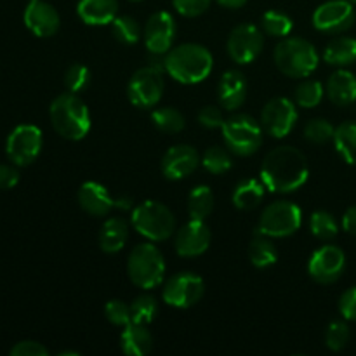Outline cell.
Wrapping results in <instances>:
<instances>
[{
  "label": "cell",
  "mask_w": 356,
  "mask_h": 356,
  "mask_svg": "<svg viewBox=\"0 0 356 356\" xmlns=\"http://www.w3.org/2000/svg\"><path fill=\"white\" fill-rule=\"evenodd\" d=\"M309 167L305 153L294 146H278L264 156L261 181L273 193H292L308 181Z\"/></svg>",
  "instance_id": "obj_1"
},
{
  "label": "cell",
  "mask_w": 356,
  "mask_h": 356,
  "mask_svg": "<svg viewBox=\"0 0 356 356\" xmlns=\"http://www.w3.org/2000/svg\"><path fill=\"white\" fill-rule=\"evenodd\" d=\"M214 58L200 44H181L165 54V72L184 86L200 83L211 75Z\"/></svg>",
  "instance_id": "obj_2"
},
{
  "label": "cell",
  "mask_w": 356,
  "mask_h": 356,
  "mask_svg": "<svg viewBox=\"0 0 356 356\" xmlns=\"http://www.w3.org/2000/svg\"><path fill=\"white\" fill-rule=\"evenodd\" d=\"M49 117L54 131L70 141H80L90 131V113L82 97L75 92L59 94L49 108Z\"/></svg>",
  "instance_id": "obj_3"
},
{
  "label": "cell",
  "mask_w": 356,
  "mask_h": 356,
  "mask_svg": "<svg viewBox=\"0 0 356 356\" xmlns=\"http://www.w3.org/2000/svg\"><path fill=\"white\" fill-rule=\"evenodd\" d=\"M275 65L291 79H306L318 66V52L312 42L301 37L282 38L275 47Z\"/></svg>",
  "instance_id": "obj_4"
},
{
  "label": "cell",
  "mask_w": 356,
  "mask_h": 356,
  "mask_svg": "<svg viewBox=\"0 0 356 356\" xmlns=\"http://www.w3.org/2000/svg\"><path fill=\"white\" fill-rule=\"evenodd\" d=\"M127 275L132 284L145 291L159 287L165 275L162 252L152 242L136 245L127 257Z\"/></svg>",
  "instance_id": "obj_5"
},
{
  "label": "cell",
  "mask_w": 356,
  "mask_h": 356,
  "mask_svg": "<svg viewBox=\"0 0 356 356\" xmlns=\"http://www.w3.org/2000/svg\"><path fill=\"white\" fill-rule=\"evenodd\" d=\"M131 222L136 232L149 242H163L176 232V218L169 207L155 200H146L132 211Z\"/></svg>",
  "instance_id": "obj_6"
},
{
  "label": "cell",
  "mask_w": 356,
  "mask_h": 356,
  "mask_svg": "<svg viewBox=\"0 0 356 356\" xmlns=\"http://www.w3.org/2000/svg\"><path fill=\"white\" fill-rule=\"evenodd\" d=\"M221 129L226 148L236 156L254 155L263 145V125L250 115H233Z\"/></svg>",
  "instance_id": "obj_7"
},
{
  "label": "cell",
  "mask_w": 356,
  "mask_h": 356,
  "mask_svg": "<svg viewBox=\"0 0 356 356\" xmlns=\"http://www.w3.org/2000/svg\"><path fill=\"white\" fill-rule=\"evenodd\" d=\"M301 221L302 214L298 205L287 200H278L264 207L256 232L270 238H285L301 228Z\"/></svg>",
  "instance_id": "obj_8"
},
{
  "label": "cell",
  "mask_w": 356,
  "mask_h": 356,
  "mask_svg": "<svg viewBox=\"0 0 356 356\" xmlns=\"http://www.w3.org/2000/svg\"><path fill=\"white\" fill-rule=\"evenodd\" d=\"M163 89H165L163 72L148 65L145 68H139L131 76L127 86V96L136 108L149 110L160 103Z\"/></svg>",
  "instance_id": "obj_9"
},
{
  "label": "cell",
  "mask_w": 356,
  "mask_h": 356,
  "mask_svg": "<svg viewBox=\"0 0 356 356\" xmlns=\"http://www.w3.org/2000/svg\"><path fill=\"white\" fill-rule=\"evenodd\" d=\"M42 152V131L35 125H17L9 134L6 153L14 165L26 167L37 160Z\"/></svg>",
  "instance_id": "obj_10"
},
{
  "label": "cell",
  "mask_w": 356,
  "mask_h": 356,
  "mask_svg": "<svg viewBox=\"0 0 356 356\" xmlns=\"http://www.w3.org/2000/svg\"><path fill=\"white\" fill-rule=\"evenodd\" d=\"M204 280L191 271H183L165 282L162 296L163 301L172 308L186 309L197 305L204 298Z\"/></svg>",
  "instance_id": "obj_11"
},
{
  "label": "cell",
  "mask_w": 356,
  "mask_h": 356,
  "mask_svg": "<svg viewBox=\"0 0 356 356\" xmlns=\"http://www.w3.org/2000/svg\"><path fill=\"white\" fill-rule=\"evenodd\" d=\"M356 14L350 0H329L313 13V26L327 35H341L355 24Z\"/></svg>",
  "instance_id": "obj_12"
},
{
  "label": "cell",
  "mask_w": 356,
  "mask_h": 356,
  "mask_svg": "<svg viewBox=\"0 0 356 356\" xmlns=\"http://www.w3.org/2000/svg\"><path fill=\"white\" fill-rule=\"evenodd\" d=\"M264 38L263 33L257 26L249 23L238 24L229 33L228 42H226V51L229 58L238 65H249L259 58L263 51Z\"/></svg>",
  "instance_id": "obj_13"
},
{
  "label": "cell",
  "mask_w": 356,
  "mask_h": 356,
  "mask_svg": "<svg viewBox=\"0 0 356 356\" xmlns=\"http://www.w3.org/2000/svg\"><path fill=\"white\" fill-rule=\"evenodd\" d=\"M298 124L296 104L287 97H273L261 111V125L271 138L282 139L292 132Z\"/></svg>",
  "instance_id": "obj_14"
},
{
  "label": "cell",
  "mask_w": 356,
  "mask_h": 356,
  "mask_svg": "<svg viewBox=\"0 0 356 356\" xmlns=\"http://www.w3.org/2000/svg\"><path fill=\"white\" fill-rule=\"evenodd\" d=\"M346 268V254L337 245H323L309 257L308 273L316 284L329 285L339 280Z\"/></svg>",
  "instance_id": "obj_15"
},
{
  "label": "cell",
  "mask_w": 356,
  "mask_h": 356,
  "mask_svg": "<svg viewBox=\"0 0 356 356\" xmlns=\"http://www.w3.org/2000/svg\"><path fill=\"white\" fill-rule=\"evenodd\" d=\"M145 44L148 52L153 54H167L172 49L176 37V19L165 10L152 14L145 26Z\"/></svg>",
  "instance_id": "obj_16"
},
{
  "label": "cell",
  "mask_w": 356,
  "mask_h": 356,
  "mask_svg": "<svg viewBox=\"0 0 356 356\" xmlns=\"http://www.w3.org/2000/svg\"><path fill=\"white\" fill-rule=\"evenodd\" d=\"M200 155L193 146L177 145L167 149L162 159V174L170 181H179L190 176L200 165Z\"/></svg>",
  "instance_id": "obj_17"
},
{
  "label": "cell",
  "mask_w": 356,
  "mask_h": 356,
  "mask_svg": "<svg viewBox=\"0 0 356 356\" xmlns=\"http://www.w3.org/2000/svg\"><path fill=\"white\" fill-rule=\"evenodd\" d=\"M211 238V229L204 221L190 219V222L177 232L176 252L181 257H198L207 252Z\"/></svg>",
  "instance_id": "obj_18"
},
{
  "label": "cell",
  "mask_w": 356,
  "mask_h": 356,
  "mask_svg": "<svg viewBox=\"0 0 356 356\" xmlns=\"http://www.w3.org/2000/svg\"><path fill=\"white\" fill-rule=\"evenodd\" d=\"M24 24L33 35L42 38L52 37L59 30L61 17L59 13L44 0H33L24 9Z\"/></svg>",
  "instance_id": "obj_19"
},
{
  "label": "cell",
  "mask_w": 356,
  "mask_h": 356,
  "mask_svg": "<svg viewBox=\"0 0 356 356\" xmlns=\"http://www.w3.org/2000/svg\"><path fill=\"white\" fill-rule=\"evenodd\" d=\"M219 103L225 110H238L247 99V83L245 75L240 70H228L219 80Z\"/></svg>",
  "instance_id": "obj_20"
},
{
  "label": "cell",
  "mask_w": 356,
  "mask_h": 356,
  "mask_svg": "<svg viewBox=\"0 0 356 356\" xmlns=\"http://www.w3.org/2000/svg\"><path fill=\"white\" fill-rule=\"evenodd\" d=\"M76 198H79V205L82 207V211L94 218H103L115 207V200L108 193L106 188L94 181L83 183Z\"/></svg>",
  "instance_id": "obj_21"
},
{
  "label": "cell",
  "mask_w": 356,
  "mask_h": 356,
  "mask_svg": "<svg viewBox=\"0 0 356 356\" xmlns=\"http://www.w3.org/2000/svg\"><path fill=\"white\" fill-rule=\"evenodd\" d=\"M118 13V0H80L76 14L90 26H104L113 23Z\"/></svg>",
  "instance_id": "obj_22"
},
{
  "label": "cell",
  "mask_w": 356,
  "mask_h": 356,
  "mask_svg": "<svg viewBox=\"0 0 356 356\" xmlns=\"http://www.w3.org/2000/svg\"><path fill=\"white\" fill-rule=\"evenodd\" d=\"M325 92L336 106H350L356 101V76L348 70H337L327 80Z\"/></svg>",
  "instance_id": "obj_23"
},
{
  "label": "cell",
  "mask_w": 356,
  "mask_h": 356,
  "mask_svg": "<svg viewBox=\"0 0 356 356\" xmlns=\"http://www.w3.org/2000/svg\"><path fill=\"white\" fill-rule=\"evenodd\" d=\"M153 337L146 325L131 322L122 332V351L129 356H145L152 351Z\"/></svg>",
  "instance_id": "obj_24"
},
{
  "label": "cell",
  "mask_w": 356,
  "mask_h": 356,
  "mask_svg": "<svg viewBox=\"0 0 356 356\" xmlns=\"http://www.w3.org/2000/svg\"><path fill=\"white\" fill-rule=\"evenodd\" d=\"M129 238V225L120 218H110L104 221L99 232V247L106 254H117L124 249Z\"/></svg>",
  "instance_id": "obj_25"
},
{
  "label": "cell",
  "mask_w": 356,
  "mask_h": 356,
  "mask_svg": "<svg viewBox=\"0 0 356 356\" xmlns=\"http://www.w3.org/2000/svg\"><path fill=\"white\" fill-rule=\"evenodd\" d=\"M323 59L329 65L344 68L356 63V38L336 37L327 44L323 51Z\"/></svg>",
  "instance_id": "obj_26"
},
{
  "label": "cell",
  "mask_w": 356,
  "mask_h": 356,
  "mask_svg": "<svg viewBox=\"0 0 356 356\" xmlns=\"http://www.w3.org/2000/svg\"><path fill=\"white\" fill-rule=\"evenodd\" d=\"M264 183L257 179H243L236 184L233 191V204L240 211H252L263 202L264 198Z\"/></svg>",
  "instance_id": "obj_27"
},
{
  "label": "cell",
  "mask_w": 356,
  "mask_h": 356,
  "mask_svg": "<svg viewBox=\"0 0 356 356\" xmlns=\"http://www.w3.org/2000/svg\"><path fill=\"white\" fill-rule=\"evenodd\" d=\"M249 257L254 266L259 268V270H266L278 261L277 247L273 245L270 236L257 233L249 245Z\"/></svg>",
  "instance_id": "obj_28"
},
{
  "label": "cell",
  "mask_w": 356,
  "mask_h": 356,
  "mask_svg": "<svg viewBox=\"0 0 356 356\" xmlns=\"http://www.w3.org/2000/svg\"><path fill=\"white\" fill-rule=\"evenodd\" d=\"M332 141L344 162L356 165V122H344L336 127Z\"/></svg>",
  "instance_id": "obj_29"
},
{
  "label": "cell",
  "mask_w": 356,
  "mask_h": 356,
  "mask_svg": "<svg viewBox=\"0 0 356 356\" xmlns=\"http://www.w3.org/2000/svg\"><path fill=\"white\" fill-rule=\"evenodd\" d=\"M214 211V195H212L211 188L200 186L193 188L188 197V214H190V219H195V221H205L209 216Z\"/></svg>",
  "instance_id": "obj_30"
},
{
  "label": "cell",
  "mask_w": 356,
  "mask_h": 356,
  "mask_svg": "<svg viewBox=\"0 0 356 356\" xmlns=\"http://www.w3.org/2000/svg\"><path fill=\"white\" fill-rule=\"evenodd\" d=\"M152 122L155 124V127L159 131L167 132V134H177L184 129L186 120H184V115L179 110L170 106H162L153 110L152 113Z\"/></svg>",
  "instance_id": "obj_31"
},
{
  "label": "cell",
  "mask_w": 356,
  "mask_h": 356,
  "mask_svg": "<svg viewBox=\"0 0 356 356\" xmlns=\"http://www.w3.org/2000/svg\"><path fill=\"white\" fill-rule=\"evenodd\" d=\"M261 26H263V31L270 37L275 38H285L292 31V17L289 14L282 13V10H266L261 17Z\"/></svg>",
  "instance_id": "obj_32"
},
{
  "label": "cell",
  "mask_w": 356,
  "mask_h": 356,
  "mask_svg": "<svg viewBox=\"0 0 356 356\" xmlns=\"http://www.w3.org/2000/svg\"><path fill=\"white\" fill-rule=\"evenodd\" d=\"M111 31H113V37L117 38V42L124 45H134L138 44V40L141 38V28H139L138 21L132 16H117L111 23Z\"/></svg>",
  "instance_id": "obj_33"
},
{
  "label": "cell",
  "mask_w": 356,
  "mask_h": 356,
  "mask_svg": "<svg viewBox=\"0 0 356 356\" xmlns=\"http://www.w3.org/2000/svg\"><path fill=\"white\" fill-rule=\"evenodd\" d=\"M200 165L204 167L207 172L211 174H225L232 169V155H229L228 149L221 148V146H211L207 152L204 153L200 160Z\"/></svg>",
  "instance_id": "obj_34"
},
{
  "label": "cell",
  "mask_w": 356,
  "mask_h": 356,
  "mask_svg": "<svg viewBox=\"0 0 356 356\" xmlns=\"http://www.w3.org/2000/svg\"><path fill=\"white\" fill-rule=\"evenodd\" d=\"M309 229H312L313 236L320 240H332L337 236L339 226H337L336 219L330 212L327 211H316L313 212L309 218Z\"/></svg>",
  "instance_id": "obj_35"
},
{
  "label": "cell",
  "mask_w": 356,
  "mask_h": 356,
  "mask_svg": "<svg viewBox=\"0 0 356 356\" xmlns=\"http://www.w3.org/2000/svg\"><path fill=\"white\" fill-rule=\"evenodd\" d=\"M323 86L318 80H305L296 87L294 99L299 106L302 108H315L322 103L323 99Z\"/></svg>",
  "instance_id": "obj_36"
},
{
  "label": "cell",
  "mask_w": 356,
  "mask_h": 356,
  "mask_svg": "<svg viewBox=\"0 0 356 356\" xmlns=\"http://www.w3.org/2000/svg\"><path fill=\"white\" fill-rule=\"evenodd\" d=\"M156 313H159V302L153 296L143 294L132 301L131 305V316L134 323H143V325H148L155 320Z\"/></svg>",
  "instance_id": "obj_37"
},
{
  "label": "cell",
  "mask_w": 356,
  "mask_h": 356,
  "mask_svg": "<svg viewBox=\"0 0 356 356\" xmlns=\"http://www.w3.org/2000/svg\"><path fill=\"white\" fill-rule=\"evenodd\" d=\"M336 127L330 124L325 118H313L305 125V136L306 141L313 143V145H325V143L332 141Z\"/></svg>",
  "instance_id": "obj_38"
},
{
  "label": "cell",
  "mask_w": 356,
  "mask_h": 356,
  "mask_svg": "<svg viewBox=\"0 0 356 356\" xmlns=\"http://www.w3.org/2000/svg\"><path fill=\"white\" fill-rule=\"evenodd\" d=\"M90 82V72L86 65H80V63H75V65L70 66L65 73V87L70 90V92H82V90L87 89Z\"/></svg>",
  "instance_id": "obj_39"
},
{
  "label": "cell",
  "mask_w": 356,
  "mask_h": 356,
  "mask_svg": "<svg viewBox=\"0 0 356 356\" xmlns=\"http://www.w3.org/2000/svg\"><path fill=\"white\" fill-rule=\"evenodd\" d=\"M350 327L346 322H332L327 329L325 334V344L330 351H341L346 348V344L350 343Z\"/></svg>",
  "instance_id": "obj_40"
},
{
  "label": "cell",
  "mask_w": 356,
  "mask_h": 356,
  "mask_svg": "<svg viewBox=\"0 0 356 356\" xmlns=\"http://www.w3.org/2000/svg\"><path fill=\"white\" fill-rule=\"evenodd\" d=\"M104 316L110 323L118 327H125L132 322L131 305H125L120 299H111L104 305Z\"/></svg>",
  "instance_id": "obj_41"
},
{
  "label": "cell",
  "mask_w": 356,
  "mask_h": 356,
  "mask_svg": "<svg viewBox=\"0 0 356 356\" xmlns=\"http://www.w3.org/2000/svg\"><path fill=\"white\" fill-rule=\"evenodd\" d=\"M212 0H172V6L181 16L197 17L211 7Z\"/></svg>",
  "instance_id": "obj_42"
},
{
  "label": "cell",
  "mask_w": 356,
  "mask_h": 356,
  "mask_svg": "<svg viewBox=\"0 0 356 356\" xmlns=\"http://www.w3.org/2000/svg\"><path fill=\"white\" fill-rule=\"evenodd\" d=\"M198 124L205 129H219L225 124V117H222V111L218 106H204L198 111Z\"/></svg>",
  "instance_id": "obj_43"
},
{
  "label": "cell",
  "mask_w": 356,
  "mask_h": 356,
  "mask_svg": "<svg viewBox=\"0 0 356 356\" xmlns=\"http://www.w3.org/2000/svg\"><path fill=\"white\" fill-rule=\"evenodd\" d=\"M339 312L344 320L356 322V287L348 289L339 299Z\"/></svg>",
  "instance_id": "obj_44"
},
{
  "label": "cell",
  "mask_w": 356,
  "mask_h": 356,
  "mask_svg": "<svg viewBox=\"0 0 356 356\" xmlns=\"http://www.w3.org/2000/svg\"><path fill=\"white\" fill-rule=\"evenodd\" d=\"M13 356H47V348L42 346L37 341H21L10 350Z\"/></svg>",
  "instance_id": "obj_45"
},
{
  "label": "cell",
  "mask_w": 356,
  "mask_h": 356,
  "mask_svg": "<svg viewBox=\"0 0 356 356\" xmlns=\"http://www.w3.org/2000/svg\"><path fill=\"white\" fill-rule=\"evenodd\" d=\"M19 183V172L13 165H0V190H10Z\"/></svg>",
  "instance_id": "obj_46"
},
{
  "label": "cell",
  "mask_w": 356,
  "mask_h": 356,
  "mask_svg": "<svg viewBox=\"0 0 356 356\" xmlns=\"http://www.w3.org/2000/svg\"><path fill=\"white\" fill-rule=\"evenodd\" d=\"M343 228L344 232H348L350 235L356 236V205L348 209L343 216Z\"/></svg>",
  "instance_id": "obj_47"
},
{
  "label": "cell",
  "mask_w": 356,
  "mask_h": 356,
  "mask_svg": "<svg viewBox=\"0 0 356 356\" xmlns=\"http://www.w3.org/2000/svg\"><path fill=\"white\" fill-rule=\"evenodd\" d=\"M218 3H221L226 9H240L247 3V0H216Z\"/></svg>",
  "instance_id": "obj_48"
},
{
  "label": "cell",
  "mask_w": 356,
  "mask_h": 356,
  "mask_svg": "<svg viewBox=\"0 0 356 356\" xmlns=\"http://www.w3.org/2000/svg\"><path fill=\"white\" fill-rule=\"evenodd\" d=\"M115 207L120 209V211H127V209L132 207V200L129 197H122L115 200Z\"/></svg>",
  "instance_id": "obj_49"
},
{
  "label": "cell",
  "mask_w": 356,
  "mask_h": 356,
  "mask_svg": "<svg viewBox=\"0 0 356 356\" xmlns=\"http://www.w3.org/2000/svg\"><path fill=\"white\" fill-rule=\"evenodd\" d=\"M68 355H73V356H80V353H76V351H63L61 356H68Z\"/></svg>",
  "instance_id": "obj_50"
},
{
  "label": "cell",
  "mask_w": 356,
  "mask_h": 356,
  "mask_svg": "<svg viewBox=\"0 0 356 356\" xmlns=\"http://www.w3.org/2000/svg\"><path fill=\"white\" fill-rule=\"evenodd\" d=\"M350 2H351V3H356V0H350Z\"/></svg>",
  "instance_id": "obj_51"
},
{
  "label": "cell",
  "mask_w": 356,
  "mask_h": 356,
  "mask_svg": "<svg viewBox=\"0 0 356 356\" xmlns=\"http://www.w3.org/2000/svg\"><path fill=\"white\" fill-rule=\"evenodd\" d=\"M132 2H139V0H132Z\"/></svg>",
  "instance_id": "obj_52"
},
{
  "label": "cell",
  "mask_w": 356,
  "mask_h": 356,
  "mask_svg": "<svg viewBox=\"0 0 356 356\" xmlns=\"http://www.w3.org/2000/svg\"><path fill=\"white\" fill-rule=\"evenodd\" d=\"M30 2H33V0H30Z\"/></svg>",
  "instance_id": "obj_53"
}]
</instances>
